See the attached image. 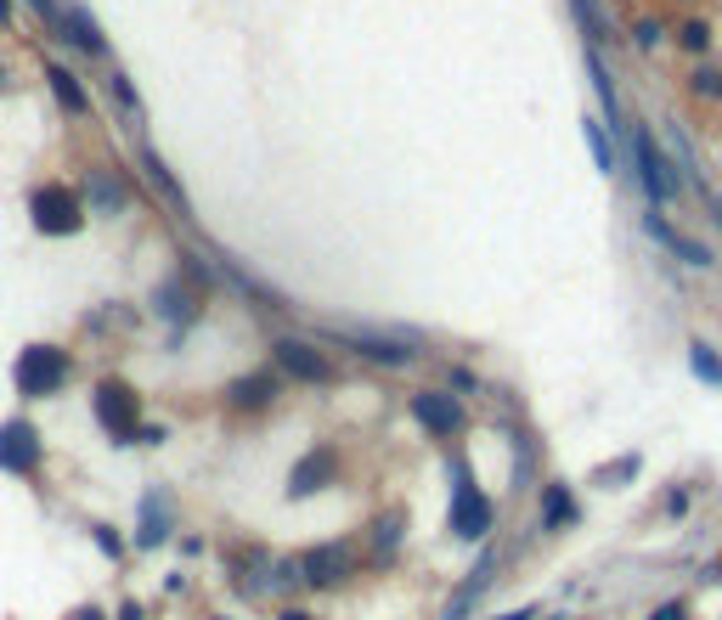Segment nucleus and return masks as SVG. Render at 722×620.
<instances>
[{
  "instance_id": "f257e3e1",
  "label": "nucleus",
  "mask_w": 722,
  "mask_h": 620,
  "mask_svg": "<svg viewBox=\"0 0 722 620\" xmlns=\"http://www.w3.org/2000/svg\"><path fill=\"white\" fill-rule=\"evenodd\" d=\"M69 373H74V362H69V350H62V344H23L17 362H12V384L23 389L28 401L57 396V389L69 384Z\"/></svg>"
},
{
  "instance_id": "f03ea898",
  "label": "nucleus",
  "mask_w": 722,
  "mask_h": 620,
  "mask_svg": "<svg viewBox=\"0 0 722 620\" xmlns=\"http://www.w3.org/2000/svg\"><path fill=\"white\" fill-rule=\"evenodd\" d=\"M96 423H103L108 440L130 446L142 435V396L124 378H103V384H96Z\"/></svg>"
},
{
  "instance_id": "7ed1b4c3",
  "label": "nucleus",
  "mask_w": 722,
  "mask_h": 620,
  "mask_svg": "<svg viewBox=\"0 0 722 620\" xmlns=\"http://www.w3.org/2000/svg\"><path fill=\"white\" fill-rule=\"evenodd\" d=\"M28 220H35L40 238H74L85 226V204L69 186H40L35 198H28Z\"/></svg>"
},
{
  "instance_id": "20e7f679",
  "label": "nucleus",
  "mask_w": 722,
  "mask_h": 620,
  "mask_svg": "<svg viewBox=\"0 0 722 620\" xmlns=\"http://www.w3.org/2000/svg\"><path fill=\"white\" fill-rule=\"evenodd\" d=\"M633 153H638V181H643V192H649V204L661 209V204H672L677 198V175H672V158L654 147V136L638 124L633 130Z\"/></svg>"
},
{
  "instance_id": "39448f33",
  "label": "nucleus",
  "mask_w": 722,
  "mask_h": 620,
  "mask_svg": "<svg viewBox=\"0 0 722 620\" xmlns=\"http://www.w3.org/2000/svg\"><path fill=\"white\" fill-rule=\"evenodd\" d=\"M491 525H497V513H491V497L480 491L469 474H457V491H452V536L480 542Z\"/></svg>"
},
{
  "instance_id": "423d86ee",
  "label": "nucleus",
  "mask_w": 722,
  "mask_h": 620,
  "mask_svg": "<svg viewBox=\"0 0 722 620\" xmlns=\"http://www.w3.org/2000/svg\"><path fill=\"white\" fill-rule=\"evenodd\" d=\"M40 457H46V440H40L35 423H28V417L0 423V469H7V474H35Z\"/></svg>"
},
{
  "instance_id": "0eeeda50",
  "label": "nucleus",
  "mask_w": 722,
  "mask_h": 620,
  "mask_svg": "<svg viewBox=\"0 0 722 620\" xmlns=\"http://www.w3.org/2000/svg\"><path fill=\"white\" fill-rule=\"evenodd\" d=\"M412 417H418V429L435 435V440H452V435L469 423L464 401L446 396V389H423V396H412Z\"/></svg>"
},
{
  "instance_id": "6e6552de",
  "label": "nucleus",
  "mask_w": 722,
  "mask_h": 620,
  "mask_svg": "<svg viewBox=\"0 0 722 620\" xmlns=\"http://www.w3.org/2000/svg\"><path fill=\"white\" fill-rule=\"evenodd\" d=\"M277 373L300 378V384H334L339 378L334 362H327L316 344H305V339H277Z\"/></svg>"
},
{
  "instance_id": "1a4fd4ad",
  "label": "nucleus",
  "mask_w": 722,
  "mask_h": 620,
  "mask_svg": "<svg viewBox=\"0 0 722 620\" xmlns=\"http://www.w3.org/2000/svg\"><path fill=\"white\" fill-rule=\"evenodd\" d=\"M153 311L170 321V328H192V321H198V311H204V288H192V282L170 277V282H158V288H153Z\"/></svg>"
},
{
  "instance_id": "9d476101",
  "label": "nucleus",
  "mask_w": 722,
  "mask_h": 620,
  "mask_svg": "<svg viewBox=\"0 0 722 620\" xmlns=\"http://www.w3.org/2000/svg\"><path fill=\"white\" fill-rule=\"evenodd\" d=\"M334 474H339V457L327 451V446H316V451H305L300 463H293V474H288V497H316L322 485H334Z\"/></svg>"
},
{
  "instance_id": "9b49d317",
  "label": "nucleus",
  "mask_w": 722,
  "mask_h": 620,
  "mask_svg": "<svg viewBox=\"0 0 722 620\" xmlns=\"http://www.w3.org/2000/svg\"><path fill=\"white\" fill-rule=\"evenodd\" d=\"M51 28H57V35L69 40V46H80V51H91V57H108V40H103V28L91 23V12H85V7H69V12H57V17H51Z\"/></svg>"
},
{
  "instance_id": "f8f14e48",
  "label": "nucleus",
  "mask_w": 722,
  "mask_h": 620,
  "mask_svg": "<svg viewBox=\"0 0 722 620\" xmlns=\"http://www.w3.org/2000/svg\"><path fill=\"white\" fill-rule=\"evenodd\" d=\"M643 232H649L654 243H661L666 254H677V259H688V266H711V248H706V243H695V238H683V232H677V226H666V220H661V215H654V209L643 215Z\"/></svg>"
},
{
  "instance_id": "ddd939ff",
  "label": "nucleus",
  "mask_w": 722,
  "mask_h": 620,
  "mask_svg": "<svg viewBox=\"0 0 722 620\" xmlns=\"http://www.w3.org/2000/svg\"><path fill=\"white\" fill-rule=\"evenodd\" d=\"M345 344L373 367H412L418 362V344H396V339H368V333H345Z\"/></svg>"
},
{
  "instance_id": "4468645a",
  "label": "nucleus",
  "mask_w": 722,
  "mask_h": 620,
  "mask_svg": "<svg viewBox=\"0 0 722 620\" xmlns=\"http://www.w3.org/2000/svg\"><path fill=\"white\" fill-rule=\"evenodd\" d=\"M345 570H350V547H345V542H327V547L305 552V564H300V575H305L311 586H334Z\"/></svg>"
},
{
  "instance_id": "2eb2a0df",
  "label": "nucleus",
  "mask_w": 722,
  "mask_h": 620,
  "mask_svg": "<svg viewBox=\"0 0 722 620\" xmlns=\"http://www.w3.org/2000/svg\"><path fill=\"white\" fill-rule=\"evenodd\" d=\"M170 525H176V519H170V497H164V491H147V497H142V531H136V547L153 552L164 536H170Z\"/></svg>"
},
{
  "instance_id": "dca6fc26",
  "label": "nucleus",
  "mask_w": 722,
  "mask_h": 620,
  "mask_svg": "<svg viewBox=\"0 0 722 620\" xmlns=\"http://www.w3.org/2000/svg\"><path fill=\"white\" fill-rule=\"evenodd\" d=\"M277 389H282L277 373H249V378L232 384V396H226V401H232L238 412H260V406H272V401H277Z\"/></svg>"
},
{
  "instance_id": "f3484780",
  "label": "nucleus",
  "mask_w": 722,
  "mask_h": 620,
  "mask_svg": "<svg viewBox=\"0 0 722 620\" xmlns=\"http://www.w3.org/2000/svg\"><path fill=\"white\" fill-rule=\"evenodd\" d=\"M46 85H51V96H57V102L69 108V113H91V96H85V85H80L69 69H62V62H46Z\"/></svg>"
},
{
  "instance_id": "a211bd4d",
  "label": "nucleus",
  "mask_w": 722,
  "mask_h": 620,
  "mask_svg": "<svg viewBox=\"0 0 722 620\" xmlns=\"http://www.w3.org/2000/svg\"><path fill=\"white\" fill-rule=\"evenodd\" d=\"M559 525H576V491L570 485H547L542 491V531H559Z\"/></svg>"
},
{
  "instance_id": "6ab92c4d",
  "label": "nucleus",
  "mask_w": 722,
  "mask_h": 620,
  "mask_svg": "<svg viewBox=\"0 0 722 620\" xmlns=\"http://www.w3.org/2000/svg\"><path fill=\"white\" fill-rule=\"evenodd\" d=\"M85 192H91V204H96V209H124V198H130L124 181H113V175H103V170H91V175H85Z\"/></svg>"
},
{
  "instance_id": "aec40b11",
  "label": "nucleus",
  "mask_w": 722,
  "mask_h": 620,
  "mask_svg": "<svg viewBox=\"0 0 722 620\" xmlns=\"http://www.w3.org/2000/svg\"><path fill=\"white\" fill-rule=\"evenodd\" d=\"M688 367H695L711 389H722V355L706 344V339H695V344H688Z\"/></svg>"
},
{
  "instance_id": "412c9836",
  "label": "nucleus",
  "mask_w": 722,
  "mask_h": 620,
  "mask_svg": "<svg viewBox=\"0 0 722 620\" xmlns=\"http://www.w3.org/2000/svg\"><path fill=\"white\" fill-rule=\"evenodd\" d=\"M108 96H119V108H124V119H130V124H142V96L130 90V80H124L119 69H108Z\"/></svg>"
},
{
  "instance_id": "4be33fe9",
  "label": "nucleus",
  "mask_w": 722,
  "mask_h": 620,
  "mask_svg": "<svg viewBox=\"0 0 722 620\" xmlns=\"http://www.w3.org/2000/svg\"><path fill=\"white\" fill-rule=\"evenodd\" d=\"M587 74H593V85H599V96H604V108H610V119H615V80H610V69L599 62V51H587Z\"/></svg>"
},
{
  "instance_id": "5701e85b",
  "label": "nucleus",
  "mask_w": 722,
  "mask_h": 620,
  "mask_svg": "<svg viewBox=\"0 0 722 620\" xmlns=\"http://www.w3.org/2000/svg\"><path fill=\"white\" fill-rule=\"evenodd\" d=\"M587 147H593V165H599L604 175H610V170L621 165V158H615V147L604 142V130H599V124H587Z\"/></svg>"
},
{
  "instance_id": "b1692460",
  "label": "nucleus",
  "mask_w": 722,
  "mask_h": 620,
  "mask_svg": "<svg viewBox=\"0 0 722 620\" xmlns=\"http://www.w3.org/2000/svg\"><path fill=\"white\" fill-rule=\"evenodd\" d=\"M633 474H638V457H615V463L599 469V485H627Z\"/></svg>"
},
{
  "instance_id": "393cba45",
  "label": "nucleus",
  "mask_w": 722,
  "mask_h": 620,
  "mask_svg": "<svg viewBox=\"0 0 722 620\" xmlns=\"http://www.w3.org/2000/svg\"><path fill=\"white\" fill-rule=\"evenodd\" d=\"M683 46H688V51H706V46H711V28H706V23H683Z\"/></svg>"
},
{
  "instance_id": "a878e982",
  "label": "nucleus",
  "mask_w": 722,
  "mask_h": 620,
  "mask_svg": "<svg viewBox=\"0 0 722 620\" xmlns=\"http://www.w3.org/2000/svg\"><path fill=\"white\" fill-rule=\"evenodd\" d=\"M91 536H96V547H103V552H108V559H119V552H124V542H119V531H108V525H96Z\"/></svg>"
},
{
  "instance_id": "bb28decb",
  "label": "nucleus",
  "mask_w": 722,
  "mask_h": 620,
  "mask_svg": "<svg viewBox=\"0 0 722 620\" xmlns=\"http://www.w3.org/2000/svg\"><path fill=\"white\" fill-rule=\"evenodd\" d=\"M695 90H706V96H722V80H717L711 69H695Z\"/></svg>"
},
{
  "instance_id": "cd10ccee",
  "label": "nucleus",
  "mask_w": 722,
  "mask_h": 620,
  "mask_svg": "<svg viewBox=\"0 0 722 620\" xmlns=\"http://www.w3.org/2000/svg\"><path fill=\"white\" fill-rule=\"evenodd\" d=\"M452 389H457V396H469V389H480V378H474L469 367H457V373H452Z\"/></svg>"
},
{
  "instance_id": "c85d7f7f",
  "label": "nucleus",
  "mask_w": 722,
  "mask_h": 620,
  "mask_svg": "<svg viewBox=\"0 0 722 620\" xmlns=\"http://www.w3.org/2000/svg\"><path fill=\"white\" fill-rule=\"evenodd\" d=\"M649 620H688V609H683V604H661Z\"/></svg>"
},
{
  "instance_id": "c756f323",
  "label": "nucleus",
  "mask_w": 722,
  "mask_h": 620,
  "mask_svg": "<svg viewBox=\"0 0 722 620\" xmlns=\"http://www.w3.org/2000/svg\"><path fill=\"white\" fill-rule=\"evenodd\" d=\"M12 23V0H0V28H7Z\"/></svg>"
},
{
  "instance_id": "7c9ffc66",
  "label": "nucleus",
  "mask_w": 722,
  "mask_h": 620,
  "mask_svg": "<svg viewBox=\"0 0 722 620\" xmlns=\"http://www.w3.org/2000/svg\"><path fill=\"white\" fill-rule=\"evenodd\" d=\"M503 620H537V609H519V615H503Z\"/></svg>"
},
{
  "instance_id": "2f4dec72",
  "label": "nucleus",
  "mask_w": 722,
  "mask_h": 620,
  "mask_svg": "<svg viewBox=\"0 0 722 620\" xmlns=\"http://www.w3.org/2000/svg\"><path fill=\"white\" fill-rule=\"evenodd\" d=\"M80 620H103V609H80Z\"/></svg>"
},
{
  "instance_id": "473e14b6",
  "label": "nucleus",
  "mask_w": 722,
  "mask_h": 620,
  "mask_svg": "<svg viewBox=\"0 0 722 620\" xmlns=\"http://www.w3.org/2000/svg\"><path fill=\"white\" fill-rule=\"evenodd\" d=\"M282 620H311V615H305V609H288V615H282Z\"/></svg>"
},
{
  "instance_id": "72a5a7b5",
  "label": "nucleus",
  "mask_w": 722,
  "mask_h": 620,
  "mask_svg": "<svg viewBox=\"0 0 722 620\" xmlns=\"http://www.w3.org/2000/svg\"><path fill=\"white\" fill-rule=\"evenodd\" d=\"M0 90H7V69H0Z\"/></svg>"
},
{
  "instance_id": "f704fd0d",
  "label": "nucleus",
  "mask_w": 722,
  "mask_h": 620,
  "mask_svg": "<svg viewBox=\"0 0 722 620\" xmlns=\"http://www.w3.org/2000/svg\"><path fill=\"white\" fill-rule=\"evenodd\" d=\"M215 620H226V615H215Z\"/></svg>"
}]
</instances>
